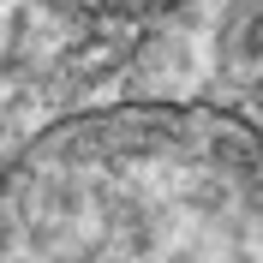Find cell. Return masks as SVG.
Here are the masks:
<instances>
[{"label": "cell", "mask_w": 263, "mask_h": 263, "mask_svg": "<svg viewBox=\"0 0 263 263\" xmlns=\"http://www.w3.org/2000/svg\"><path fill=\"white\" fill-rule=\"evenodd\" d=\"M72 6H108V12H156V6H174V0H72Z\"/></svg>", "instance_id": "obj_2"}, {"label": "cell", "mask_w": 263, "mask_h": 263, "mask_svg": "<svg viewBox=\"0 0 263 263\" xmlns=\"http://www.w3.org/2000/svg\"><path fill=\"white\" fill-rule=\"evenodd\" d=\"M0 263H263V138L215 108H102L0 174Z\"/></svg>", "instance_id": "obj_1"}]
</instances>
